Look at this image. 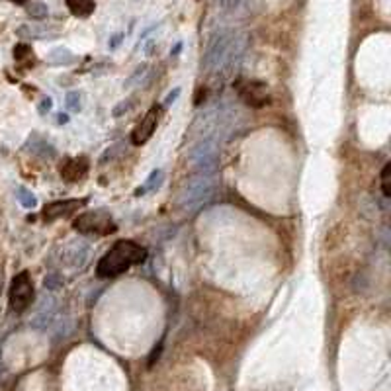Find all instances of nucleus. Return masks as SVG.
I'll use <instances>...</instances> for the list:
<instances>
[{"instance_id":"nucleus-1","label":"nucleus","mask_w":391,"mask_h":391,"mask_svg":"<svg viewBox=\"0 0 391 391\" xmlns=\"http://www.w3.org/2000/svg\"><path fill=\"white\" fill-rule=\"evenodd\" d=\"M245 45H247L245 35L235 34V32L215 34L207 45V52H205V67L210 71H215V73H219V71L227 73L243 57Z\"/></svg>"},{"instance_id":"nucleus-2","label":"nucleus","mask_w":391,"mask_h":391,"mask_svg":"<svg viewBox=\"0 0 391 391\" xmlns=\"http://www.w3.org/2000/svg\"><path fill=\"white\" fill-rule=\"evenodd\" d=\"M147 258V251L133 241H119L100 258L96 266L100 278H114L118 274L128 272L131 266L141 264Z\"/></svg>"},{"instance_id":"nucleus-3","label":"nucleus","mask_w":391,"mask_h":391,"mask_svg":"<svg viewBox=\"0 0 391 391\" xmlns=\"http://www.w3.org/2000/svg\"><path fill=\"white\" fill-rule=\"evenodd\" d=\"M213 194V179L210 174H198L186 184L180 196V204L184 210H196L198 205L205 204Z\"/></svg>"},{"instance_id":"nucleus-4","label":"nucleus","mask_w":391,"mask_h":391,"mask_svg":"<svg viewBox=\"0 0 391 391\" xmlns=\"http://www.w3.org/2000/svg\"><path fill=\"white\" fill-rule=\"evenodd\" d=\"M75 229L85 235H110L116 231V223L108 212H86L75 219Z\"/></svg>"},{"instance_id":"nucleus-5","label":"nucleus","mask_w":391,"mask_h":391,"mask_svg":"<svg viewBox=\"0 0 391 391\" xmlns=\"http://www.w3.org/2000/svg\"><path fill=\"white\" fill-rule=\"evenodd\" d=\"M10 307L12 311L22 313L26 311L28 307L32 306V299H34V284H32V276L30 272H20L14 276L12 286H10Z\"/></svg>"},{"instance_id":"nucleus-6","label":"nucleus","mask_w":391,"mask_h":391,"mask_svg":"<svg viewBox=\"0 0 391 391\" xmlns=\"http://www.w3.org/2000/svg\"><path fill=\"white\" fill-rule=\"evenodd\" d=\"M235 90H237L241 102L247 104L248 108H264L270 102V94L268 88L260 80H247V78H239L235 80Z\"/></svg>"},{"instance_id":"nucleus-7","label":"nucleus","mask_w":391,"mask_h":391,"mask_svg":"<svg viewBox=\"0 0 391 391\" xmlns=\"http://www.w3.org/2000/svg\"><path fill=\"white\" fill-rule=\"evenodd\" d=\"M217 155H219V149H217V141L213 139H204L200 143L196 145L190 153V159H192V164L196 169L200 170L202 174H210V170L215 167L217 162Z\"/></svg>"},{"instance_id":"nucleus-8","label":"nucleus","mask_w":391,"mask_h":391,"mask_svg":"<svg viewBox=\"0 0 391 391\" xmlns=\"http://www.w3.org/2000/svg\"><path fill=\"white\" fill-rule=\"evenodd\" d=\"M159 126V108L155 106L151 110L145 114V118L139 121V126L133 129V133H131V141L133 145H143L147 143L151 137H153L155 129Z\"/></svg>"},{"instance_id":"nucleus-9","label":"nucleus","mask_w":391,"mask_h":391,"mask_svg":"<svg viewBox=\"0 0 391 391\" xmlns=\"http://www.w3.org/2000/svg\"><path fill=\"white\" fill-rule=\"evenodd\" d=\"M85 200H61V202H53V204L43 207V219L45 222H55L61 217H68L71 213H75L78 207H83Z\"/></svg>"},{"instance_id":"nucleus-10","label":"nucleus","mask_w":391,"mask_h":391,"mask_svg":"<svg viewBox=\"0 0 391 391\" xmlns=\"http://www.w3.org/2000/svg\"><path fill=\"white\" fill-rule=\"evenodd\" d=\"M88 174V161L86 157H77V159H67L61 164V176L67 182H78Z\"/></svg>"},{"instance_id":"nucleus-11","label":"nucleus","mask_w":391,"mask_h":391,"mask_svg":"<svg viewBox=\"0 0 391 391\" xmlns=\"http://www.w3.org/2000/svg\"><path fill=\"white\" fill-rule=\"evenodd\" d=\"M65 2H67V8L78 18H88L96 8L94 0H65Z\"/></svg>"},{"instance_id":"nucleus-12","label":"nucleus","mask_w":391,"mask_h":391,"mask_svg":"<svg viewBox=\"0 0 391 391\" xmlns=\"http://www.w3.org/2000/svg\"><path fill=\"white\" fill-rule=\"evenodd\" d=\"M248 0H217V6L223 10V12H229V14H239L243 10L247 8Z\"/></svg>"},{"instance_id":"nucleus-13","label":"nucleus","mask_w":391,"mask_h":391,"mask_svg":"<svg viewBox=\"0 0 391 391\" xmlns=\"http://www.w3.org/2000/svg\"><path fill=\"white\" fill-rule=\"evenodd\" d=\"M162 184V172L161 170H155L153 174H151V179L147 180V184H145L143 188H139V190H137V194L141 196V194H145V192H147V190H153V188H159Z\"/></svg>"},{"instance_id":"nucleus-14","label":"nucleus","mask_w":391,"mask_h":391,"mask_svg":"<svg viewBox=\"0 0 391 391\" xmlns=\"http://www.w3.org/2000/svg\"><path fill=\"white\" fill-rule=\"evenodd\" d=\"M18 200H20V204L24 205V207H35V205H37L35 196L32 194V192H28L26 188H20V190H18Z\"/></svg>"},{"instance_id":"nucleus-15","label":"nucleus","mask_w":391,"mask_h":391,"mask_svg":"<svg viewBox=\"0 0 391 391\" xmlns=\"http://www.w3.org/2000/svg\"><path fill=\"white\" fill-rule=\"evenodd\" d=\"M382 190L383 196H391V164H385L382 170Z\"/></svg>"},{"instance_id":"nucleus-16","label":"nucleus","mask_w":391,"mask_h":391,"mask_svg":"<svg viewBox=\"0 0 391 391\" xmlns=\"http://www.w3.org/2000/svg\"><path fill=\"white\" fill-rule=\"evenodd\" d=\"M28 12H30V16L32 18H37V20H42V18L47 16V6L43 4V2H34L30 8H28Z\"/></svg>"},{"instance_id":"nucleus-17","label":"nucleus","mask_w":391,"mask_h":391,"mask_svg":"<svg viewBox=\"0 0 391 391\" xmlns=\"http://www.w3.org/2000/svg\"><path fill=\"white\" fill-rule=\"evenodd\" d=\"M14 57H16L18 61H24V59L34 61V53H32V49H30L28 45H16V49H14Z\"/></svg>"},{"instance_id":"nucleus-18","label":"nucleus","mask_w":391,"mask_h":391,"mask_svg":"<svg viewBox=\"0 0 391 391\" xmlns=\"http://www.w3.org/2000/svg\"><path fill=\"white\" fill-rule=\"evenodd\" d=\"M65 104H67L68 110L77 112L78 108H80V94H78V92H68Z\"/></svg>"},{"instance_id":"nucleus-19","label":"nucleus","mask_w":391,"mask_h":391,"mask_svg":"<svg viewBox=\"0 0 391 391\" xmlns=\"http://www.w3.org/2000/svg\"><path fill=\"white\" fill-rule=\"evenodd\" d=\"M52 61H55V63H68V61H73V55L67 49H55L52 53Z\"/></svg>"},{"instance_id":"nucleus-20","label":"nucleus","mask_w":391,"mask_h":391,"mask_svg":"<svg viewBox=\"0 0 391 391\" xmlns=\"http://www.w3.org/2000/svg\"><path fill=\"white\" fill-rule=\"evenodd\" d=\"M179 94H180V88H174V90H172V92H170L169 96H167V102H164V104H172V102H174Z\"/></svg>"},{"instance_id":"nucleus-21","label":"nucleus","mask_w":391,"mask_h":391,"mask_svg":"<svg viewBox=\"0 0 391 391\" xmlns=\"http://www.w3.org/2000/svg\"><path fill=\"white\" fill-rule=\"evenodd\" d=\"M42 108H47V110H49V108H52V100H49V98H47V100H43Z\"/></svg>"},{"instance_id":"nucleus-22","label":"nucleus","mask_w":391,"mask_h":391,"mask_svg":"<svg viewBox=\"0 0 391 391\" xmlns=\"http://www.w3.org/2000/svg\"><path fill=\"white\" fill-rule=\"evenodd\" d=\"M10 2H14V4H24L26 0H10Z\"/></svg>"}]
</instances>
